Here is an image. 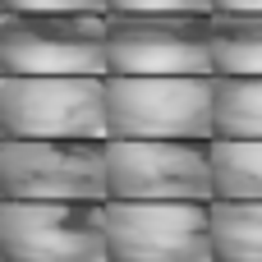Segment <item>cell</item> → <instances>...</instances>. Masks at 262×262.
<instances>
[{"label": "cell", "mask_w": 262, "mask_h": 262, "mask_svg": "<svg viewBox=\"0 0 262 262\" xmlns=\"http://www.w3.org/2000/svg\"><path fill=\"white\" fill-rule=\"evenodd\" d=\"M5 262H111L106 203L78 198H5Z\"/></svg>", "instance_id": "4"}, {"label": "cell", "mask_w": 262, "mask_h": 262, "mask_svg": "<svg viewBox=\"0 0 262 262\" xmlns=\"http://www.w3.org/2000/svg\"><path fill=\"white\" fill-rule=\"evenodd\" d=\"M216 262H262V198H212Z\"/></svg>", "instance_id": "9"}, {"label": "cell", "mask_w": 262, "mask_h": 262, "mask_svg": "<svg viewBox=\"0 0 262 262\" xmlns=\"http://www.w3.org/2000/svg\"><path fill=\"white\" fill-rule=\"evenodd\" d=\"M111 14H216V0H111Z\"/></svg>", "instance_id": "13"}, {"label": "cell", "mask_w": 262, "mask_h": 262, "mask_svg": "<svg viewBox=\"0 0 262 262\" xmlns=\"http://www.w3.org/2000/svg\"><path fill=\"white\" fill-rule=\"evenodd\" d=\"M18 14H111V0H5Z\"/></svg>", "instance_id": "14"}, {"label": "cell", "mask_w": 262, "mask_h": 262, "mask_svg": "<svg viewBox=\"0 0 262 262\" xmlns=\"http://www.w3.org/2000/svg\"><path fill=\"white\" fill-rule=\"evenodd\" d=\"M111 198L134 203H212V143L203 138H111Z\"/></svg>", "instance_id": "6"}, {"label": "cell", "mask_w": 262, "mask_h": 262, "mask_svg": "<svg viewBox=\"0 0 262 262\" xmlns=\"http://www.w3.org/2000/svg\"><path fill=\"white\" fill-rule=\"evenodd\" d=\"M111 262H216L212 203H106Z\"/></svg>", "instance_id": "7"}, {"label": "cell", "mask_w": 262, "mask_h": 262, "mask_svg": "<svg viewBox=\"0 0 262 262\" xmlns=\"http://www.w3.org/2000/svg\"><path fill=\"white\" fill-rule=\"evenodd\" d=\"M216 74H262V14H212Z\"/></svg>", "instance_id": "12"}, {"label": "cell", "mask_w": 262, "mask_h": 262, "mask_svg": "<svg viewBox=\"0 0 262 262\" xmlns=\"http://www.w3.org/2000/svg\"><path fill=\"white\" fill-rule=\"evenodd\" d=\"M5 74H97L111 78V14H18L0 18Z\"/></svg>", "instance_id": "3"}, {"label": "cell", "mask_w": 262, "mask_h": 262, "mask_svg": "<svg viewBox=\"0 0 262 262\" xmlns=\"http://www.w3.org/2000/svg\"><path fill=\"white\" fill-rule=\"evenodd\" d=\"M111 74H216L212 14H111Z\"/></svg>", "instance_id": "8"}, {"label": "cell", "mask_w": 262, "mask_h": 262, "mask_svg": "<svg viewBox=\"0 0 262 262\" xmlns=\"http://www.w3.org/2000/svg\"><path fill=\"white\" fill-rule=\"evenodd\" d=\"M216 138H262V74H216Z\"/></svg>", "instance_id": "10"}, {"label": "cell", "mask_w": 262, "mask_h": 262, "mask_svg": "<svg viewBox=\"0 0 262 262\" xmlns=\"http://www.w3.org/2000/svg\"><path fill=\"white\" fill-rule=\"evenodd\" d=\"M5 138H111V78L5 74Z\"/></svg>", "instance_id": "1"}, {"label": "cell", "mask_w": 262, "mask_h": 262, "mask_svg": "<svg viewBox=\"0 0 262 262\" xmlns=\"http://www.w3.org/2000/svg\"><path fill=\"white\" fill-rule=\"evenodd\" d=\"M216 198H262V138H212Z\"/></svg>", "instance_id": "11"}, {"label": "cell", "mask_w": 262, "mask_h": 262, "mask_svg": "<svg viewBox=\"0 0 262 262\" xmlns=\"http://www.w3.org/2000/svg\"><path fill=\"white\" fill-rule=\"evenodd\" d=\"M111 138H216V74H111Z\"/></svg>", "instance_id": "2"}, {"label": "cell", "mask_w": 262, "mask_h": 262, "mask_svg": "<svg viewBox=\"0 0 262 262\" xmlns=\"http://www.w3.org/2000/svg\"><path fill=\"white\" fill-rule=\"evenodd\" d=\"M111 138H5V198H78L111 203Z\"/></svg>", "instance_id": "5"}, {"label": "cell", "mask_w": 262, "mask_h": 262, "mask_svg": "<svg viewBox=\"0 0 262 262\" xmlns=\"http://www.w3.org/2000/svg\"><path fill=\"white\" fill-rule=\"evenodd\" d=\"M216 14H262V0H216Z\"/></svg>", "instance_id": "15"}]
</instances>
